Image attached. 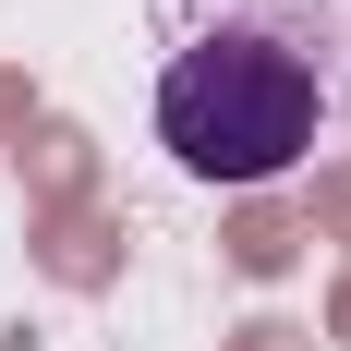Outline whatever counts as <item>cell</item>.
I'll return each instance as SVG.
<instances>
[{
  "label": "cell",
  "mask_w": 351,
  "mask_h": 351,
  "mask_svg": "<svg viewBox=\"0 0 351 351\" xmlns=\"http://www.w3.org/2000/svg\"><path fill=\"white\" fill-rule=\"evenodd\" d=\"M315 109H327L315 61L267 25H218L194 49H170V73H158V145L218 194H254V182L303 170Z\"/></svg>",
  "instance_id": "1"
}]
</instances>
